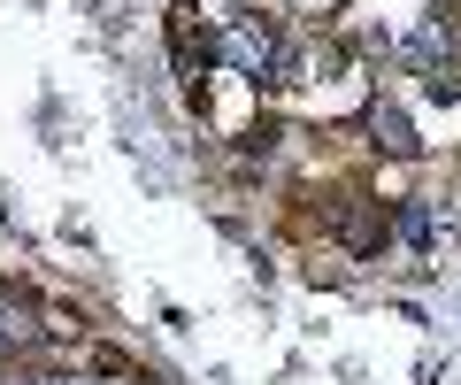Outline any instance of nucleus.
<instances>
[{"instance_id":"obj_1","label":"nucleus","mask_w":461,"mask_h":385,"mask_svg":"<svg viewBox=\"0 0 461 385\" xmlns=\"http://www.w3.org/2000/svg\"><path fill=\"white\" fill-rule=\"evenodd\" d=\"M8 347H39V324H32V301H16V293H0V354Z\"/></svg>"},{"instance_id":"obj_2","label":"nucleus","mask_w":461,"mask_h":385,"mask_svg":"<svg viewBox=\"0 0 461 385\" xmlns=\"http://www.w3.org/2000/svg\"><path fill=\"white\" fill-rule=\"evenodd\" d=\"M369 147H384V154H415V132H408V116L400 108H369Z\"/></svg>"}]
</instances>
